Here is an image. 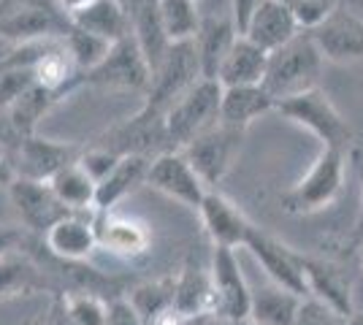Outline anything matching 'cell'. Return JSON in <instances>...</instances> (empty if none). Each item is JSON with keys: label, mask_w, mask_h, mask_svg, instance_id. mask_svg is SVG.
<instances>
[{"label": "cell", "mask_w": 363, "mask_h": 325, "mask_svg": "<svg viewBox=\"0 0 363 325\" xmlns=\"http://www.w3.org/2000/svg\"><path fill=\"white\" fill-rule=\"evenodd\" d=\"M323 55L318 52L309 33L301 30L293 35L285 47L269 52L266 62V76H263V90L272 95L274 101H288L309 90H318L320 74H323Z\"/></svg>", "instance_id": "6da1fadb"}, {"label": "cell", "mask_w": 363, "mask_h": 325, "mask_svg": "<svg viewBox=\"0 0 363 325\" xmlns=\"http://www.w3.org/2000/svg\"><path fill=\"white\" fill-rule=\"evenodd\" d=\"M345 173H347V152L323 147L309 171L279 195L282 209L296 217L318 215L328 209L345 187Z\"/></svg>", "instance_id": "7a4b0ae2"}, {"label": "cell", "mask_w": 363, "mask_h": 325, "mask_svg": "<svg viewBox=\"0 0 363 325\" xmlns=\"http://www.w3.org/2000/svg\"><path fill=\"white\" fill-rule=\"evenodd\" d=\"M71 19L52 0H3L0 3V38L16 47L46 38H65Z\"/></svg>", "instance_id": "3957f363"}, {"label": "cell", "mask_w": 363, "mask_h": 325, "mask_svg": "<svg viewBox=\"0 0 363 325\" xmlns=\"http://www.w3.org/2000/svg\"><path fill=\"white\" fill-rule=\"evenodd\" d=\"M223 87L217 79H198L187 93L177 98L166 111V130L174 149L187 147L190 141L220 122Z\"/></svg>", "instance_id": "277c9868"}, {"label": "cell", "mask_w": 363, "mask_h": 325, "mask_svg": "<svg viewBox=\"0 0 363 325\" xmlns=\"http://www.w3.org/2000/svg\"><path fill=\"white\" fill-rule=\"evenodd\" d=\"M274 111H279L290 122L306 127L328 149L347 152L352 147V127L323 90H309V93H301L288 101H279Z\"/></svg>", "instance_id": "5b68a950"}, {"label": "cell", "mask_w": 363, "mask_h": 325, "mask_svg": "<svg viewBox=\"0 0 363 325\" xmlns=\"http://www.w3.org/2000/svg\"><path fill=\"white\" fill-rule=\"evenodd\" d=\"M201 79V68H198V55L193 41H182V44H171L163 60L157 62V68L152 71L150 87L144 93V111L166 117L168 106L187 93L193 84Z\"/></svg>", "instance_id": "8992f818"}, {"label": "cell", "mask_w": 363, "mask_h": 325, "mask_svg": "<svg viewBox=\"0 0 363 325\" xmlns=\"http://www.w3.org/2000/svg\"><path fill=\"white\" fill-rule=\"evenodd\" d=\"M306 33L323 60L339 65L363 60V14L345 0H336L331 11Z\"/></svg>", "instance_id": "52a82bcc"}, {"label": "cell", "mask_w": 363, "mask_h": 325, "mask_svg": "<svg viewBox=\"0 0 363 325\" xmlns=\"http://www.w3.org/2000/svg\"><path fill=\"white\" fill-rule=\"evenodd\" d=\"M92 144L117 157L141 155L150 157V160L174 149V144H171L166 130V117L150 114L144 108H138L133 117L111 125L106 133H101Z\"/></svg>", "instance_id": "ba28073f"}, {"label": "cell", "mask_w": 363, "mask_h": 325, "mask_svg": "<svg viewBox=\"0 0 363 325\" xmlns=\"http://www.w3.org/2000/svg\"><path fill=\"white\" fill-rule=\"evenodd\" d=\"M152 79V68L147 57L141 55L133 33L122 41L111 44L106 57L82 74V87H104V90H130V93H147Z\"/></svg>", "instance_id": "9c48e42d"}, {"label": "cell", "mask_w": 363, "mask_h": 325, "mask_svg": "<svg viewBox=\"0 0 363 325\" xmlns=\"http://www.w3.org/2000/svg\"><path fill=\"white\" fill-rule=\"evenodd\" d=\"M244 130L228 127V125L217 122L209 130H203L201 136L190 141L187 147H182L179 152L187 157V163L193 166L201 182L212 190L225 179V173L233 169L236 157L242 152Z\"/></svg>", "instance_id": "30bf717a"}, {"label": "cell", "mask_w": 363, "mask_h": 325, "mask_svg": "<svg viewBox=\"0 0 363 325\" xmlns=\"http://www.w3.org/2000/svg\"><path fill=\"white\" fill-rule=\"evenodd\" d=\"M209 277H212L214 290V317L228 320L230 325L247 320L250 317V307H252V287H250L242 266H239L236 249L214 247Z\"/></svg>", "instance_id": "8fae6325"}, {"label": "cell", "mask_w": 363, "mask_h": 325, "mask_svg": "<svg viewBox=\"0 0 363 325\" xmlns=\"http://www.w3.org/2000/svg\"><path fill=\"white\" fill-rule=\"evenodd\" d=\"M244 247L252 252V258L266 271V277H269L272 285L306 298V282H303L301 252L298 249L282 244L279 239H274L272 233L260 231V228L250 231Z\"/></svg>", "instance_id": "7c38bea8"}, {"label": "cell", "mask_w": 363, "mask_h": 325, "mask_svg": "<svg viewBox=\"0 0 363 325\" xmlns=\"http://www.w3.org/2000/svg\"><path fill=\"white\" fill-rule=\"evenodd\" d=\"M147 185L193 212H198L203 195L209 193V187L201 182V176L193 171V166L187 163V157L182 155L179 149L152 157L150 171H147Z\"/></svg>", "instance_id": "4fadbf2b"}, {"label": "cell", "mask_w": 363, "mask_h": 325, "mask_svg": "<svg viewBox=\"0 0 363 325\" xmlns=\"http://www.w3.org/2000/svg\"><path fill=\"white\" fill-rule=\"evenodd\" d=\"M6 193H9L11 206L19 215V222L25 225V233H30V236H44L55 222H60L62 217L71 215L57 201V195L52 193V187L46 182L14 176V182L6 187Z\"/></svg>", "instance_id": "5bb4252c"}, {"label": "cell", "mask_w": 363, "mask_h": 325, "mask_svg": "<svg viewBox=\"0 0 363 325\" xmlns=\"http://www.w3.org/2000/svg\"><path fill=\"white\" fill-rule=\"evenodd\" d=\"M79 155H82V147H76V144L41 139L38 133H33L19 141L14 157H11V169H14V176H22V179L49 182L60 169L76 163Z\"/></svg>", "instance_id": "9a60e30c"}, {"label": "cell", "mask_w": 363, "mask_h": 325, "mask_svg": "<svg viewBox=\"0 0 363 325\" xmlns=\"http://www.w3.org/2000/svg\"><path fill=\"white\" fill-rule=\"evenodd\" d=\"M301 271L303 282H306V298H315L318 304L328 307L345 320L355 312L352 279L347 277V271L342 266L301 252Z\"/></svg>", "instance_id": "2e32d148"}, {"label": "cell", "mask_w": 363, "mask_h": 325, "mask_svg": "<svg viewBox=\"0 0 363 325\" xmlns=\"http://www.w3.org/2000/svg\"><path fill=\"white\" fill-rule=\"evenodd\" d=\"M198 217L203 222V231L214 241V247L223 249H239L247 244V236L255 228L247 215L236 206L233 201H228L223 193L209 190L203 195V201L198 206Z\"/></svg>", "instance_id": "e0dca14e"}, {"label": "cell", "mask_w": 363, "mask_h": 325, "mask_svg": "<svg viewBox=\"0 0 363 325\" xmlns=\"http://www.w3.org/2000/svg\"><path fill=\"white\" fill-rule=\"evenodd\" d=\"M44 247L60 258V261H74L84 263L98 249V233H95V212H74L55 222L49 231L41 236Z\"/></svg>", "instance_id": "ac0fdd59"}, {"label": "cell", "mask_w": 363, "mask_h": 325, "mask_svg": "<svg viewBox=\"0 0 363 325\" xmlns=\"http://www.w3.org/2000/svg\"><path fill=\"white\" fill-rule=\"evenodd\" d=\"M298 33H301V25L288 0H260L247 19L242 35H247L263 52H274V49L285 47Z\"/></svg>", "instance_id": "d6986e66"}, {"label": "cell", "mask_w": 363, "mask_h": 325, "mask_svg": "<svg viewBox=\"0 0 363 325\" xmlns=\"http://www.w3.org/2000/svg\"><path fill=\"white\" fill-rule=\"evenodd\" d=\"M95 233H98V247L128 261L141 258L152 244V236L144 222L114 212H95Z\"/></svg>", "instance_id": "ffe728a7"}, {"label": "cell", "mask_w": 363, "mask_h": 325, "mask_svg": "<svg viewBox=\"0 0 363 325\" xmlns=\"http://www.w3.org/2000/svg\"><path fill=\"white\" fill-rule=\"evenodd\" d=\"M35 293H57V285L38 266V261H33L22 249L0 258V301Z\"/></svg>", "instance_id": "44dd1931"}, {"label": "cell", "mask_w": 363, "mask_h": 325, "mask_svg": "<svg viewBox=\"0 0 363 325\" xmlns=\"http://www.w3.org/2000/svg\"><path fill=\"white\" fill-rule=\"evenodd\" d=\"M266 62H269V52L255 47L247 35L239 33L233 47L228 49L220 71H217V81H220V87H255V84H263Z\"/></svg>", "instance_id": "7402d4cb"}, {"label": "cell", "mask_w": 363, "mask_h": 325, "mask_svg": "<svg viewBox=\"0 0 363 325\" xmlns=\"http://www.w3.org/2000/svg\"><path fill=\"white\" fill-rule=\"evenodd\" d=\"M236 25L230 16H206L201 19L196 38V55H198V68H201V79H217V71L225 60L228 49L236 41Z\"/></svg>", "instance_id": "603a6c76"}, {"label": "cell", "mask_w": 363, "mask_h": 325, "mask_svg": "<svg viewBox=\"0 0 363 325\" xmlns=\"http://www.w3.org/2000/svg\"><path fill=\"white\" fill-rule=\"evenodd\" d=\"M212 309L214 290L209 271L187 261V266L174 277V312L184 320H196L203 314H212Z\"/></svg>", "instance_id": "cb8c5ba5"}, {"label": "cell", "mask_w": 363, "mask_h": 325, "mask_svg": "<svg viewBox=\"0 0 363 325\" xmlns=\"http://www.w3.org/2000/svg\"><path fill=\"white\" fill-rule=\"evenodd\" d=\"M147 171H150V157H141V155L120 157L117 166L98 182V190H95V212H111L136 187L147 185Z\"/></svg>", "instance_id": "d4e9b609"}, {"label": "cell", "mask_w": 363, "mask_h": 325, "mask_svg": "<svg viewBox=\"0 0 363 325\" xmlns=\"http://www.w3.org/2000/svg\"><path fill=\"white\" fill-rule=\"evenodd\" d=\"M71 25L108 44H117L125 35H130V11L120 0H92L87 8L71 16Z\"/></svg>", "instance_id": "484cf974"}, {"label": "cell", "mask_w": 363, "mask_h": 325, "mask_svg": "<svg viewBox=\"0 0 363 325\" xmlns=\"http://www.w3.org/2000/svg\"><path fill=\"white\" fill-rule=\"evenodd\" d=\"M274 108H277V101L260 84H255V87H223L220 122L247 133V127L255 122L260 114H269Z\"/></svg>", "instance_id": "4316f807"}, {"label": "cell", "mask_w": 363, "mask_h": 325, "mask_svg": "<svg viewBox=\"0 0 363 325\" xmlns=\"http://www.w3.org/2000/svg\"><path fill=\"white\" fill-rule=\"evenodd\" d=\"M130 33L136 38L141 55L147 57L150 68L155 71L157 62L163 60V55L171 47V41L166 38V30L160 25V16H157V6L155 3L133 0V6H130Z\"/></svg>", "instance_id": "83f0119b"}, {"label": "cell", "mask_w": 363, "mask_h": 325, "mask_svg": "<svg viewBox=\"0 0 363 325\" xmlns=\"http://www.w3.org/2000/svg\"><path fill=\"white\" fill-rule=\"evenodd\" d=\"M46 185L52 187L57 201L71 215L74 212H95V190H98V185L92 182L90 173L79 166V160L57 171Z\"/></svg>", "instance_id": "f1b7e54d"}, {"label": "cell", "mask_w": 363, "mask_h": 325, "mask_svg": "<svg viewBox=\"0 0 363 325\" xmlns=\"http://www.w3.org/2000/svg\"><path fill=\"white\" fill-rule=\"evenodd\" d=\"M301 295L282 290L277 285H263L252 290V307H250V320L257 325H293L296 314L301 309Z\"/></svg>", "instance_id": "f546056e"}, {"label": "cell", "mask_w": 363, "mask_h": 325, "mask_svg": "<svg viewBox=\"0 0 363 325\" xmlns=\"http://www.w3.org/2000/svg\"><path fill=\"white\" fill-rule=\"evenodd\" d=\"M60 101H62V95L52 93V90H46V87H41V84L35 81L30 90L6 111V114H9V122H11V127L16 130V136H19V139L33 136L38 122L44 120L46 111L52 106H57Z\"/></svg>", "instance_id": "4dcf8cb0"}, {"label": "cell", "mask_w": 363, "mask_h": 325, "mask_svg": "<svg viewBox=\"0 0 363 325\" xmlns=\"http://www.w3.org/2000/svg\"><path fill=\"white\" fill-rule=\"evenodd\" d=\"M157 16L171 44L193 41L201 28L198 0H157Z\"/></svg>", "instance_id": "1f68e13d"}, {"label": "cell", "mask_w": 363, "mask_h": 325, "mask_svg": "<svg viewBox=\"0 0 363 325\" xmlns=\"http://www.w3.org/2000/svg\"><path fill=\"white\" fill-rule=\"evenodd\" d=\"M128 301L136 307L144 325H150L155 317L163 312L174 309V277L155 279V282H141L133 290H128Z\"/></svg>", "instance_id": "d6a6232c"}, {"label": "cell", "mask_w": 363, "mask_h": 325, "mask_svg": "<svg viewBox=\"0 0 363 325\" xmlns=\"http://www.w3.org/2000/svg\"><path fill=\"white\" fill-rule=\"evenodd\" d=\"M57 312L65 325H106L108 301L92 293H60Z\"/></svg>", "instance_id": "836d02e7"}, {"label": "cell", "mask_w": 363, "mask_h": 325, "mask_svg": "<svg viewBox=\"0 0 363 325\" xmlns=\"http://www.w3.org/2000/svg\"><path fill=\"white\" fill-rule=\"evenodd\" d=\"M62 44L68 47V52H71V57H74V62L79 65L82 74H87L90 68H95L98 62L106 57L108 47H111L108 41L79 30V28H71V33L62 38Z\"/></svg>", "instance_id": "e575fe53"}, {"label": "cell", "mask_w": 363, "mask_h": 325, "mask_svg": "<svg viewBox=\"0 0 363 325\" xmlns=\"http://www.w3.org/2000/svg\"><path fill=\"white\" fill-rule=\"evenodd\" d=\"M345 323H347L345 317H339L328 307L318 304L315 298H303L301 309H298L296 320H293V325H345Z\"/></svg>", "instance_id": "d590c367"}, {"label": "cell", "mask_w": 363, "mask_h": 325, "mask_svg": "<svg viewBox=\"0 0 363 325\" xmlns=\"http://www.w3.org/2000/svg\"><path fill=\"white\" fill-rule=\"evenodd\" d=\"M106 325H144V320L136 312V307L128 301V295H120V298L108 301Z\"/></svg>", "instance_id": "8d00e7d4"}, {"label": "cell", "mask_w": 363, "mask_h": 325, "mask_svg": "<svg viewBox=\"0 0 363 325\" xmlns=\"http://www.w3.org/2000/svg\"><path fill=\"white\" fill-rule=\"evenodd\" d=\"M19 141L22 139L16 136V130L11 127V122H9V114L0 108V155L6 157L9 163H11V157H14Z\"/></svg>", "instance_id": "74e56055"}, {"label": "cell", "mask_w": 363, "mask_h": 325, "mask_svg": "<svg viewBox=\"0 0 363 325\" xmlns=\"http://www.w3.org/2000/svg\"><path fill=\"white\" fill-rule=\"evenodd\" d=\"M25 239V228H14V225H0V258L11 255L19 249Z\"/></svg>", "instance_id": "f35d334b"}, {"label": "cell", "mask_w": 363, "mask_h": 325, "mask_svg": "<svg viewBox=\"0 0 363 325\" xmlns=\"http://www.w3.org/2000/svg\"><path fill=\"white\" fill-rule=\"evenodd\" d=\"M257 3H260V0H230V19H233V25H236L239 33L244 30V25H247L250 14L255 11Z\"/></svg>", "instance_id": "ab89813d"}, {"label": "cell", "mask_w": 363, "mask_h": 325, "mask_svg": "<svg viewBox=\"0 0 363 325\" xmlns=\"http://www.w3.org/2000/svg\"><path fill=\"white\" fill-rule=\"evenodd\" d=\"M55 3H57V8H60L62 14L71 19V16L79 14L82 8H87L92 0H55Z\"/></svg>", "instance_id": "60d3db41"}, {"label": "cell", "mask_w": 363, "mask_h": 325, "mask_svg": "<svg viewBox=\"0 0 363 325\" xmlns=\"http://www.w3.org/2000/svg\"><path fill=\"white\" fill-rule=\"evenodd\" d=\"M352 241H355V244H361L363 241V157H361V201H358V217H355Z\"/></svg>", "instance_id": "b9f144b4"}, {"label": "cell", "mask_w": 363, "mask_h": 325, "mask_svg": "<svg viewBox=\"0 0 363 325\" xmlns=\"http://www.w3.org/2000/svg\"><path fill=\"white\" fill-rule=\"evenodd\" d=\"M150 325H187V320H184V317H179L174 309H168V312H163L160 317H155Z\"/></svg>", "instance_id": "7bdbcfd3"}, {"label": "cell", "mask_w": 363, "mask_h": 325, "mask_svg": "<svg viewBox=\"0 0 363 325\" xmlns=\"http://www.w3.org/2000/svg\"><path fill=\"white\" fill-rule=\"evenodd\" d=\"M11 182H14V169H11V163H9L6 157L0 155V187L6 190Z\"/></svg>", "instance_id": "ee69618b"}, {"label": "cell", "mask_w": 363, "mask_h": 325, "mask_svg": "<svg viewBox=\"0 0 363 325\" xmlns=\"http://www.w3.org/2000/svg\"><path fill=\"white\" fill-rule=\"evenodd\" d=\"M187 325H223V323L214 314H203V317H196V320H187Z\"/></svg>", "instance_id": "f6af8a7d"}, {"label": "cell", "mask_w": 363, "mask_h": 325, "mask_svg": "<svg viewBox=\"0 0 363 325\" xmlns=\"http://www.w3.org/2000/svg\"><path fill=\"white\" fill-rule=\"evenodd\" d=\"M345 325H363V312H352Z\"/></svg>", "instance_id": "bcb514c9"}, {"label": "cell", "mask_w": 363, "mask_h": 325, "mask_svg": "<svg viewBox=\"0 0 363 325\" xmlns=\"http://www.w3.org/2000/svg\"><path fill=\"white\" fill-rule=\"evenodd\" d=\"M347 3H350V6H355V8L363 14V0H347Z\"/></svg>", "instance_id": "7dc6e473"}, {"label": "cell", "mask_w": 363, "mask_h": 325, "mask_svg": "<svg viewBox=\"0 0 363 325\" xmlns=\"http://www.w3.org/2000/svg\"><path fill=\"white\" fill-rule=\"evenodd\" d=\"M6 52H9V44L0 38V60H3V55H6Z\"/></svg>", "instance_id": "c3c4849f"}, {"label": "cell", "mask_w": 363, "mask_h": 325, "mask_svg": "<svg viewBox=\"0 0 363 325\" xmlns=\"http://www.w3.org/2000/svg\"><path fill=\"white\" fill-rule=\"evenodd\" d=\"M236 325H257L255 320H250V317H247V320H242V323H236Z\"/></svg>", "instance_id": "681fc988"}, {"label": "cell", "mask_w": 363, "mask_h": 325, "mask_svg": "<svg viewBox=\"0 0 363 325\" xmlns=\"http://www.w3.org/2000/svg\"><path fill=\"white\" fill-rule=\"evenodd\" d=\"M358 258H361V263H363V241L358 244Z\"/></svg>", "instance_id": "f907efd6"}, {"label": "cell", "mask_w": 363, "mask_h": 325, "mask_svg": "<svg viewBox=\"0 0 363 325\" xmlns=\"http://www.w3.org/2000/svg\"><path fill=\"white\" fill-rule=\"evenodd\" d=\"M144 3H155V6H157V0H144Z\"/></svg>", "instance_id": "816d5d0a"}]
</instances>
